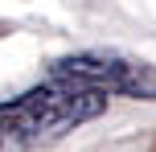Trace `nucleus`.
Listing matches in <instances>:
<instances>
[{
	"label": "nucleus",
	"instance_id": "1",
	"mask_svg": "<svg viewBox=\"0 0 156 152\" xmlns=\"http://www.w3.org/2000/svg\"><path fill=\"white\" fill-rule=\"evenodd\" d=\"M103 111H107L103 90H86L74 82L49 78L45 87H33L16 99H4L0 132H4L8 148H37V144H49V140L74 132L86 119H99Z\"/></svg>",
	"mask_w": 156,
	"mask_h": 152
},
{
	"label": "nucleus",
	"instance_id": "2",
	"mask_svg": "<svg viewBox=\"0 0 156 152\" xmlns=\"http://www.w3.org/2000/svg\"><path fill=\"white\" fill-rule=\"evenodd\" d=\"M49 78L74 82V87H86V90H103V95H127V99L156 103V66L115 54V49L66 54L49 66Z\"/></svg>",
	"mask_w": 156,
	"mask_h": 152
}]
</instances>
